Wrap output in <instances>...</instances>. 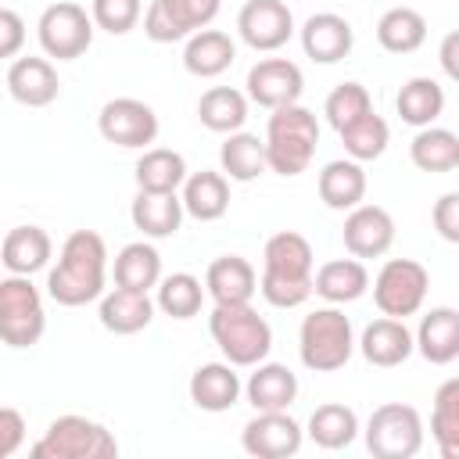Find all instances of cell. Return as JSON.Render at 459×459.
I'll use <instances>...</instances> for the list:
<instances>
[{"label":"cell","instance_id":"f35d334b","mask_svg":"<svg viewBox=\"0 0 459 459\" xmlns=\"http://www.w3.org/2000/svg\"><path fill=\"white\" fill-rule=\"evenodd\" d=\"M430 437L441 459H459V377H448L434 394Z\"/></svg>","mask_w":459,"mask_h":459},{"label":"cell","instance_id":"9a60e30c","mask_svg":"<svg viewBox=\"0 0 459 459\" xmlns=\"http://www.w3.org/2000/svg\"><path fill=\"white\" fill-rule=\"evenodd\" d=\"M237 32L251 50L273 54L294 36V14L283 0H247L237 14Z\"/></svg>","mask_w":459,"mask_h":459},{"label":"cell","instance_id":"9c48e42d","mask_svg":"<svg viewBox=\"0 0 459 459\" xmlns=\"http://www.w3.org/2000/svg\"><path fill=\"white\" fill-rule=\"evenodd\" d=\"M427 290H430V273L416 258H387L373 276V301L384 316L394 319L416 316L427 301Z\"/></svg>","mask_w":459,"mask_h":459},{"label":"cell","instance_id":"8fae6325","mask_svg":"<svg viewBox=\"0 0 459 459\" xmlns=\"http://www.w3.org/2000/svg\"><path fill=\"white\" fill-rule=\"evenodd\" d=\"M222 0H151L143 11V36L151 43H179L219 18Z\"/></svg>","mask_w":459,"mask_h":459},{"label":"cell","instance_id":"4fadbf2b","mask_svg":"<svg viewBox=\"0 0 459 459\" xmlns=\"http://www.w3.org/2000/svg\"><path fill=\"white\" fill-rule=\"evenodd\" d=\"M244 97L265 111L283 108V104H298L301 90H305V75L290 57H262L247 68L244 79Z\"/></svg>","mask_w":459,"mask_h":459},{"label":"cell","instance_id":"7402d4cb","mask_svg":"<svg viewBox=\"0 0 459 459\" xmlns=\"http://www.w3.org/2000/svg\"><path fill=\"white\" fill-rule=\"evenodd\" d=\"M359 351L369 366L394 369L412 355V330L405 326V319H394V316L373 319L359 337Z\"/></svg>","mask_w":459,"mask_h":459},{"label":"cell","instance_id":"30bf717a","mask_svg":"<svg viewBox=\"0 0 459 459\" xmlns=\"http://www.w3.org/2000/svg\"><path fill=\"white\" fill-rule=\"evenodd\" d=\"M93 18L86 14L82 4L75 0H57L50 4L39 22H36V36H39V47L47 57H57V61H75L90 50L93 43Z\"/></svg>","mask_w":459,"mask_h":459},{"label":"cell","instance_id":"e0dca14e","mask_svg":"<svg viewBox=\"0 0 459 459\" xmlns=\"http://www.w3.org/2000/svg\"><path fill=\"white\" fill-rule=\"evenodd\" d=\"M301 50L305 57H312L316 65H337L351 54L355 47V29L344 14H333V11H319V14H308L305 25H301Z\"/></svg>","mask_w":459,"mask_h":459},{"label":"cell","instance_id":"7c38bea8","mask_svg":"<svg viewBox=\"0 0 459 459\" xmlns=\"http://www.w3.org/2000/svg\"><path fill=\"white\" fill-rule=\"evenodd\" d=\"M97 129L115 147L143 151L147 143L158 140V115L151 104L136 97H111L97 115Z\"/></svg>","mask_w":459,"mask_h":459},{"label":"cell","instance_id":"ba28073f","mask_svg":"<svg viewBox=\"0 0 459 459\" xmlns=\"http://www.w3.org/2000/svg\"><path fill=\"white\" fill-rule=\"evenodd\" d=\"M366 448L377 459H412L423 448V420L405 402H384L366 420Z\"/></svg>","mask_w":459,"mask_h":459},{"label":"cell","instance_id":"8d00e7d4","mask_svg":"<svg viewBox=\"0 0 459 459\" xmlns=\"http://www.w3.org/2000/svg\"><path fill=\"white\" fill-rule=\"evenodd\" d=\"M427 39V18L416 7H391L377 22V43L387 54H412Z\"/></svg>","mask_w":459,"mask_h":459},{"label":"cell","instance_id":"ab89813d","mask_svg":"<svg viewBox=\"0 0 459 459\" xmlns=\"http://www.w3.org/2000/svg\"><path fill=\"white\" fill-rule=\"evenodd\" d=\"M341 143H344V154L351 158V161H377L384 151H387V143H391V129H387V122L377 115V111H369V115H362V118H355L351 126H344L341 133Z\"/></svg>","mask_w":459,"mask_h":459},{"label":"cell","instance_id":"74e56055","mask_svg":"<svg viewBox=\"0 0 459 459\" xmlns=\"http://www.w3.org/2000/svg\"><path fill=\"white\" fill-rule=\"evenodd\" d=\"M161 280V255L147 240H133L115 255V287L151 290Z\"/></svg>","mask_w":459,"mask_h":459},{"label":"cell","instance_id":"5bb4252c","mask_svg":"<svg viewBox=\"0 0 459 459\" xmlns=\"http://www.w3.org/2000/svg\"><path fill=\"white\" fill-rule=\"evenodd\" d=\"M301 441H305V430H301V423L287 409L255 412L244 423V430H240V445L255 459H287V455H298Z\"/></svg>","mask_w":459,"mask_h":459},{"label":"cell","instance_id":"b9f144b4","mask_svg":"<svg viewBox=\"0 0 459 459\" xmlns=\"http://www.w3.org/2000/svg\"><path fill=\"white\" fill-rule=\"evenodd\" d=\"M369 111H373V97H369V90H366L362 82H355V79L333 86L330 97H326V104H323V115H326V122L333 126V133H341L344 126H351L355 118L369 115Z\"/></svg>","mask_w":459,"mask_h":459},{"label":"cell","instance_id":"d6986e66","mask_svg":"<svg viewBox=\"0 0 459 459\" xmlns=\"http://www.w3.org/2000/svg\"><path fill=\"white\" fill-rule=\"evenodd\" d=\"M190 402L201 409V412H226L240 402L244 394V384L237 377V366L230 362H204L190 373Z\"/></svg>","mask_w":459,"mask_h":459},{"label":"cell","instance_id":"4dcf8cb0","mask_svg":"<svg viewBox=\"0 0 459 459\" xmlns=\"http://www.w3.org/2000/svg\"><path fill=\"white\" fill-rule=\"evenodd\" d=\"M394 111L405 126H434L445 111V86L430 75H412L409 82H402L398 97H394Z\"/></svg>","mask_w":459,"mask_h":459},{"label":"cell","instance_id":"5b68a950","mask_svg":"<svg viewBox=\"0 0 459 459\" xmlns=\"http://www.w3.org/2000/svg\"><path fill=\"white\" fill-rule=\"evenodd\" d=\"M298 355H301V366L312 369V373L344 369L348 359L355 355L351 319L337 305H326V308L308 312L301 319V330H298Z\"/></svg>","mask_w":459,"mask_h":459},{"label":"cell","instance_id":"f6af8a7d","mask_svg":"<svg viewBox=\"0 0 459 459\" xmlns=\"http://www.w3.org/2000/svg\"><path fill=\"white\" fill-rule=\"evenodd\" d=\"M25 445V416L11 405H0V459H11Z\"/></svg>","mask_w":459,"mask_h":459},{"label":"cell","instance_id":"e575fe53","mask_svg":"<svg viewBox=\"0 0 459 459\" xmlns=\"http://www.w3.org/2000/svg\"><path fill=\"white\" fill-rule=\"evenodd\" d=\"M197 118L212 133H237L247 122V97L233 86H212L197 100Z\"/></svg>","mask_w":459,"mask_h":459},{"label":"cell","instance_id":"7a4b0ae2","mask_svg":"<svg viewBox=\"0 0 459 459\" xmlns=\"http://www.w3.org/2000/svg\"><path fill=\"white\" fill-rule=\"evenodd\" d=\"M312 269H316V251L308 237L294 230H280L262 247L258 290L273 308H298L312 298Z\"/></svg>","mask_w":459,"mask_h":459},{"label":"cell","instance_id":"2e32d148","mask_svg":"<svg viewBox=\"0 0 459 459\" xmlns=\"http://www.w3.org/2000/svg\"><path fill=\"white\" fill-rule=\"evenodd\" d=\"M341 240H344L351 258H362V262L366 258H380L394 244V219L380 204H355L344 215Z\"/></svg>","mask_w":459,"mask_h":459},{"label":"cell","instance_id":"6da1fadb","mask_svg":"<svg viewBox=\"0 0 459 459\" xmlns=\"http://www.w3.org/2000/svg\"><path fill=\"white\" fill-rule=\"evenodd\" d=\"M108 244L93 230H72L61 244L57 265L47 273V294L65 308H82L104 294Z\"/></svg>","mask_w":459,"mask_h":459},{"label":"cell","instance_id":"f546056e","mask_svg":"<svg viewBox=\"0 0 459 459\" xmlns=\"http://www.w3.org/2000/svg\"><path fill=\"white\" fill-rule=\"evenodd\" d=\"M316 186H319V197H323L326 208L348 212V208L362 204V197H366V169H362V161L333 158V161L323 165Z\"/></svg>","mask_w":459,"mask_h":459},{"label":"cell","instance_id":"d6a6232c","mask_svg":"<svg viewBox=\"0 0 459 459\" xmlns=\"http://www.w3.org/2000/svg\"><path fill=\"white\" fill-rule=\"evenodd\" d=\"M136 176V190L147 194H179L183 179H186V158L172 147H147L133 169Z\"/></svg>","mask_w":459,"mask_h":459},{"label":"cell","instance_id":"44dd1931","mask_svg":"<svg viewBox=\"0 0 459 459\" xmlns=\"http://www.w3.org/2000/svg\"><path fill=\"white\" fill-rule=\"evenodd\" d=\"M412 351H420L430 366L455 362L459 359V312L448 305L430 308L412 333Z\"/></svg>","mask_w":459,"mask_h":459},{"label":"cell","instance_id":"d4e9b609","mask_svg":"<svg viewBox=\"0 0 459 459\" xmlns=\"http://www.w3.org/2000/svg\"><path fill=\"white\" fill-rule=\"evenodd\" d=\"M255 373L244 384L247 402L255 405V412H273V409H290L298 398V377L290 366L283 362H255Z\"/></svg>","mask_w":459,"mask_h":459},{"label":"cell","instance_id":"7dc6e473","mask_svg":"<svg viewBox=\"0 0 459 459\" xmlns=\"http://www.w3.org/2000/svg\"><path fill=\"white\" fill-rule=\"evenodd\" d=\"M455 47H459V32H448L441 43V68L448 79H459V65H455Z\"/></svg>","mask_w":459,"mask_h":459},{"label":"cell","instance_id":"ee69618b","mask_svg":"<svg viewBox=\"0 0 459 459\" xmlns=\"http://www.w3.org/2000/svg\"><path fill=\"white\" fill-rule=\"evenodd\" d=\"M430 219H434V230L441 233V240H448V244H459V190H448V194H441V197L434 201V212H430Z\"/></svg>","mask_w":459,"mask_h":459},{"label":"cell","instance_id":"52a82bcc","mask_svg":"<svg viewBox=\"0 0 459 459\" xmlns=\"http://www.w3.org/2000/svg\"><path fill=\"white\" fill-rule=\"evenodd\" d=\"M47 330L43 294L32 276L7 273L0 280V341L7 348H32Z\"/></svg>","mask_w":459,"mask_h":459},{"label":"cell","instance_id":"ac0fdd59","mask_svg":"<svg viewBox=\"0 0 459 459\" xmlns=\"http://www.w3.org/2000/svg\"><path fill=\"white\" fill-rule=\"evenodd\" d=\"M7 93L25 108H47L61 93L57 68L47 57H14L7 68Z\"/></svg>","mask_w":459,"mask_h":459},{"label":"cell","instance_id":"cb8c5ba5","mask_svg":"<svg viewBox=\"0 0 459 459\" xmlns=\"http://www.w3.org/2000/svg\"><path fill=\"white\" fill-rule=\"evenodd\" d=\"M369 290V269L362 258H333L312 273V294L326 305H351Z\"/></svg>","mask_w":459,"mask_h":459},{"label":"cell","instance_id":"277c9868","mask_svg":"<svg viewBox=\"0 0 459 459\" xmlns=\"http://www.w3.org/2000/svg\"><path fill=\"white\" fill-rule=\"evenodd\" d=\"M208 330L230 366H255L273 351V326L251 308V301L215 305L208 316Z\"/></svg>","mask_w":459,"mask_h":459},{"label":"cell","instance_id":"603a6c76","mask_svg":"<svg viewBox=\"0 0 459 459\" xmlns=\"http://www.w3.org/2000/svg\"><path fill=\"white\" fill-rule=\"evenodd\" d=\"M258 290V273L240 255H219L204 273V294L215 305H244Z\"/></svg>","mask_w":459,"mask_h":459},{"label":"cell","instance_id":"4316f807","mask_svg":"<svg viewBox=\"0 0 459 459\" xmlns=\"http://www.w3.org/2000/svg\"><path fill=\"white\" fill-rule=\"evenodd\" d=\"M237 61V43L230 39V32L222 29H197L194 36H186L183 47V68L197 79H215L222 75L230 65Z\"/></svg>","mask_w":459,"mask_h":459},{"label":"cell","instance_id":"f1b7e54d","mask_svg":"<svg viewBox=\"0 0 459 459\" xmlns=\"http://www.w3.org/2000/svg\"><path fill=\"white\" fill-rule=\"evenodd\" d=\"M50 255H54V240L43 226H14L0 244V262L7 265V273L18 276H32L47 269Z\"/></svg>","mask_w":459,"mask_h":459},{"label":"cell","instance_id":"ffe728a7","mask_svg":"<svg viewBox=\"0 0 459 459\" xmlns=\"http://www.w3.org/2000/svg\"><path fill=\"white\" fill-rule=\"evenodd\" d=\"M100 326L108 333H118V337H129V333H140L151 326L154 319V301L147 290H129V287H115V290H104L100 298Z\"/></svg>","mask_w":459,"mask_h":459},{"label":"cell","instance_id":"7bdbcfd3","mask_svg":"<svg viewBox=\"0 0 459 459\" xmlns=\"http://www.w3.org/2000/svg\"><path fill=\"white\" fill-rule=\"evenodd\" d=\"M143 14V4L140 0H93L90 4V18L97 29L111 32V36H126L136 29Z\"/></svg>","mask_w":459,"mask_h":459},{"label":"cell","instance_id":"8992f818","mask_svg":"<svg viewBox=\"0 0 459 459\" xmlns=\"http://www.w3.org/2000/svg\"><path fill=\"white\" fill-rule=\"evenodd\" d=\"M29 455L32 459H115L118 441L104 423L68 412L50 420V427L29 448Z\"/></svg>","mask_w":459,"mask_h":459},{"label":"cell","instance_id":"484cf974","mask_svg":"<svg viewBox=\"0 0 459 459\" xmlns=\"http://www.w3.org/2000/svg\"><path fill=\"white\" fill-rule=\"evenodd\" d=\"M179 201L183 212L197 222H215L226 215L230 208V179L215 169H201V172H186L183 186H179Z\"/></svg>","mask_w":459,"mask_h":459},{"label":"cell","instance_id":"d590c367","mask_svg":"<svg viewBox=\"0 0 459 459\" xmlns=\"http://www.w3.org/2000/svg\"><path fill=\"white\" fill-rule=\"evenodd\" d=\"M409 158L420 172H452L459 169V136L445 126H423L409 143Z\"/></svg>","mask_w":459,"mask_h":459},{"label":"cell","instance_id":"83f0119b","mask_svg":"<svg viewBox=\"0 0 459 459\" xmlns=\"http://www.w3.org/2000/svg\"><path fill=\"white\" fill-rule=\"evenodd\" d=\"M183 201L179 194H147V190H136L133 204H129V219L133 226L147 237V240H165V237H176L179 226H183Z\"/></svg>","mask_w":459,"mask_h":459},{"label":"cell","instance_id":"60d3db41","mask_svg":"<svg viewBox=\"0 0 459 459\" xmlns=\"http://www.w3.org/2000/svg\"><path fill=\"white\" fill-rule=\"evenodd\" d=\"M201 301H204V287L194 273H172V276H161L158 280V298L154 305L172 316V319H194L201 312Z\"/></svg>","mask_w":459,"mask_h":459},{"label":"cell","instance_id":"836d02e7","mask_svg":"<svg viewBox=\"0 0 459 459\" xmlns=\"http://www.w3.org/2000/svg\"><path fill=\"white\" fill-rule=\"evenodd\" d=\"M305 434H308L319 448L337 452V448H348V445L359 437V416H355L351 405L326 402V405H316V409H312Z\"/></svg>","mask_w":459,"mask_h":459},{"label":"cell","instance_id":"3957f363","mask_svg":"<svg viewBox=\"0 0 459 459\" xmlns=\"http://www.w3.org/2000/svg\"><path fill=\"white\" fill-rule=\"evenodd\" d=\"M265 165L280 176H301L319 147V118L305 104L273 108L265 122Z\"/></svg>","mask_w":459,"mask_h":459},{"label":"cell","instance_id":"1f68e13d","mask_svg":"<svg viewBox=\"0 0 459 459\" xmlns=\"http://www.w3.org/2000/svg\"><path fill=\"white\" fill-rule=\"evenodd\" d=\"M265 143L258 140V133H226L222 147H219V172L230 183H251L265 172Z\"/></svg>","mask_w":459,"mask_h":459},{"label":"cell","instance_id":"bcb514c9","mask_svg":"<svg viewBox=\"0 0 459 459\" xmlns=\"http://www.w3.org/2000/svg\"><path fill=\"white\" fill-rule=\"evenodd\" d=\"M25 47V22L18 11L0 7V57H18Z\"/></svg>","mask_w":459,"mask_h":459}]
</instances>
